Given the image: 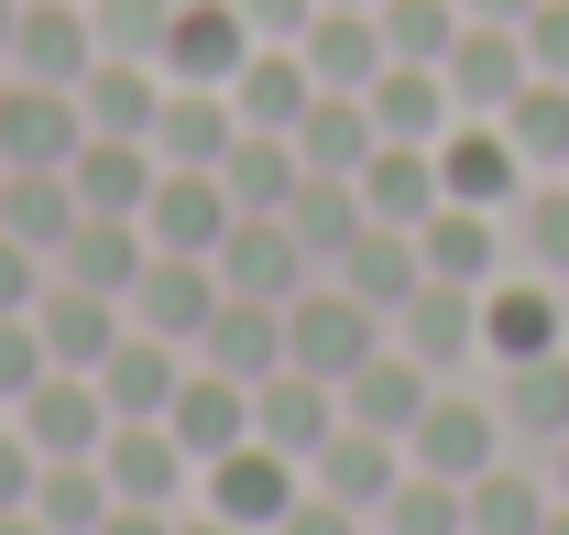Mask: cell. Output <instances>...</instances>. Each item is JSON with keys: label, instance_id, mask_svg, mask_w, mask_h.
<instances>
[{"label": "cell", "instance_id": "6da1fadb", "mask_svg": "<svg viewBox=\"0 0 569 535\" xmlns=\"http://www.w3.org/2000/svg\"><path fill=\"white\" fill-rule=\"evenodd\" d=\"M383 339H395V317H383V306H361L340 273H318L307 295H284V361H296V372H318V383H351Z\"/></svg>", "mask_w": 569, "mask_h": 535}, {"label": "cell", "instance_id": "7a4b0ae2", "mask_svg": "<svg viewBox=\"0 0 569 535\" xmlns=\"http://www.w3.org/2000/svg\"><path fill=\"white\" fill-rule=\"evenodd\" d=\"M296 492H307V460H284L274 437H241V448H219V460L198 470V503L230 514V525H252V535H274Z\"/></svg>", "mask_w": 569, "mask_h": 535}, {"label": "cell", "instance_id": "3957f363", "mask_svg": "<svg viewBox=\"0 0 569 535\" xmlns=\"http://www.w3.org/2000/svg\"><path fill=\"white\" fill-rule=\"evenodd\" d=\"M503 448H515V437H503V404L493 394H460V383H438L427 415H417V437H406V460L438 470V481H482Z\"/></svg>", "mask_w": 569, "mask_h": 535}, {"label": "cell", "instance_id": "277c9868", "mask_svg": "<svg viewBox=\"0 0 569 535\" xmlns=\"http://www.w3.org/2000/svg\"><path fill=\"white\" fill-rule=\"evenodd\" d=\"M219 284L230 295H263V306H284V295H307L318 284V263H307V241L284 230V208H241L230 230H219Z\"/></svg>", "mask_w": 569, "mask_h": 535}, {"label": "cell", "instance_id": "5b68a950", "mask_svg": "<svg viewBox=\"0 0 569 535\" xmlns=\"http://www.w3.org/2000/svg\"><path fill=\"white\" fill-rule=\"evenodd\" d=\"M548 350H569L559 284H548V273H526V263H503L493 284H482V361L515 372V361H548Z\"/></svg>", "mask_w": 569, "mask_h": 535}, {"label": "cell", "instance_id": "8992f818", "mask_svg": "<svg viewBox=\"0 0 569 535\" xmlns=\"http://www.w3.org/2000/svg\"><path fill=\"white\" fill-rule=\"evenodd\" d=\"M11 426H22V437H33L44 460H99L121 415H110V394H99V372H67V361H56V372H44L33 394L11 404Z\"/></svg>", "mask_w": 569, "mask_h": 535}, {"label": "cell", "instance_id": "52a82bcc", "mask_svg": "<svg viewBox=\"0 0 569 535\" xmlns=\"http://www.w3.org/2000/svg\"><path fill=\"white\" fill-rule=\"evenodd\" d=\"M219 295H230V284H219V263H209V252H153V263H142V284L121 295V306H132V329L176 339V350L198 361V329L219 317Z\"/></svg>", "mask_w": 569, "mask_h": 535}, {"label": "cell", "instance_id": "ba28073f", "mask_svg": "<svg viewBox=\"0 0 569 535\" xmlns=\"http://www.w3.org/2000/svg\"><path fill=\"white\" fill-rule=\"evenodd\" d=\"M395 350H417L438 383H460V372L482 361V284H438V273H427L417 295L395 306Z\"/></svg>", "mask_w": 569, "mask_h": 535}, {"label": "cell", "instance_id": "9c48e42d", "mask_svg": "<svg viewBox=\"0 0 569 535\" xmlns=\"http://www.w3.org/2000/svg\"><path fill=\"white\" fill-rule=\"evenodd\" d=\"M252 55V22H241V0H176L164 11V44H153V67L176 77V88H230Z\"/></svg>", "mask_w": 569, "mask_h": 535}, {"label": "cell", "instance_id": "30bf717a", "mask_svg": "<svg viewBox=\"0 0 569 535\" xmlns=\"http://www.w3.org/2000/svg\"><path fill=\"white\" fill-rule=\"evenodd\" d=\"M438 77H449L460 121H503V99L537 77V55H526V22H460V44L438 55Z\"/></svg>", "mask_w": 569, "mask_h": 535}, {"label": "cell", "instance_id": "8fae6325", "mask_svg": "<svg viewBox=\"0 0 569 535\" xmlns=\"http://www.w3.org/2000/svg\"><path fill=\"white\" fill-rule=\"evenodd\" d=\"M438 186H449L460 208H515L526 186H537V164L515 153L503 121H449V132H438Z\"/></svg>", "mask_w": 569, "mask_h": 535}, {"label": "cell", "instance_id": "7c38bea8", "mask_svg": "<svg viewBox=\"0 0 569 535\" xmlns=\"http://www.w3.org/2000/svg\"><path fill=\"white\" fill-rule=\"evenodd\" d=\"M88 142V110L56 77H0V164H67Z\"/></svg>", "mask_w": 569, "mask_h": 535}, {"label": "cell", "instance_id": "4fadbf2b", "mask_svg": "<svg viewBox=\"0 0 569 535\" xmlns=\"http://www.w3.org/2000/svg\"><path fill=\"white\" fill-rule=\"evenodd\" d=\"M230 219H241V208L219 186V164H164L153 198H142V241H153V252H219Z\"/></svg>", "mask_w": 569, "mask_h": 535}, {"label": "cell", "instance_id": "5bb4252c", "mask_svg": "<svg viewBox=\"0 0 569 535\" xmlns=\"http://www.w3.org/2000/svg\"><path fill=\"white\" fill-rule=\"evenodd\" d=\"M99 470H110V492H121V503H198V460L176 448V426H164V415H121V426H110V448H99Z\"/></svg>", "mask_w": 569, "mask_h": 535}, {"label": "cell", "instance_id": "9a60e30c", "mask_svg": "<svg viewBox=\"0 0 569 535\" xmlns=\"http://www.w3.org/2000/svg\"><path fill=\"white\" fill-rule=\"evenodd\" d=\"M417 263L438 273V284H493V273L515 263V230H503V208L438 198V208H427V230H417Z\"/></svg>", "mask_w": 569, "mask_h": 535}, {"label": "cell", "instance_id": "2e32d148", "mask_svg": "<svg viewBox=\"0 0 569 535\" xmlns=\"http://www.w3.org/2000/svg\"><path fill=\"white\" fill-rule=\"evenodd\" d=\"M153 175H164V153H153L142 132H88V142L67 153V186H77V208H99V219H142Z\"/></svg>", "mask_w": 569, "mask_h": 535}, {"label": "cell", "instance_id": "e0dca14e", "mask_svg": "<svg viewBox=\"0 0 569 535\" xmlns=\"http://www.w3.org/2000/svg\"><path fill=\"white\" fill-rule=\"evenodd\" d=\"M33 329H44V350H56L67 372H99V361H110V339L132 329V306H121V295H99V284L44 273V295H33Z\"/></svg>", "mask_w": 569, "mask_h": 535}, {"label": "cell", "instance_id": "ac0fdd59", "mask_svg": "<svg viewBox=\"0 0 569 535\" xmlns=\"http://www.w3.org/2000/svg\"><path fill=\"white\" fill-rule=\"evenodd\" d=\"M88 67H99V11L88 0H22V33H11V67L0 77H56V88H77Z\"/></svg>", "mask_w": 569, "mask_h": 535}, {"label": "cell", "instance_id": "d6986e66", "mask_svg": "<svg viewBox=\"0 0 569 535\" xmlns=\"http://www.w3.org/2000/svg\"><path fill=\"white\" fill-rule=\"evenodd\" d=\"M307 481L329 492V503H351V514H383V492L406 481V437H383V426H329V448L307 460Z\"/></svg>", "mask_w": 569, "mask_h": 535}, {"label": "cell", "instance_id": "ffe728a7", "mask_svg": "<svg viewBox=\"0 0 569 535\" xmlns=\"http://www.w3.org/2000/svg\"><path fill=\"white\" fill-rule=\"evenodd\" d=\"M548 514H559V492H548V460H526V448H503L482 481H460L471 535H548Z\"/></svg>", "mask_w": 569, "mask_h": 535}, {"label": "cell", "instance_id": "44dd1931", "mask_svg": "<svg viewBox=\"0 0 569 535\" xmlns=\"http://www.w3.org/2000/svg\"><path fill=\"white\" fill-rule=\"evenodd\" d=\"M296 55L318 88H372V77L395 67L383 55V22H372V0H318V22L296 33Z\"/></svg>", "mask_w": 569, "mask_h": 535}, {"label": "cell", "instance_id": "7402d4cb", "mask_svg": "<svg viewBox=\"0 0 569 535\" xmlns=\"http://www.w3.org/2000/svg\"><path fill=\"white\" fill-rule=\"evenodd\" d=\"M164 426H176L187 460L209 470L219 448L252 437V383H230V372H209V361H187V383H176V404H164Z\"/></svg>", "mask_w": 569, "mask_h": 535}, {"label": "cell", "instance_id": "603a6c76", "mask_svg": "<svg viewBox=\"0 0 569 535\" xmlns=\"http://www.w3.org/2000/svg\"><path fill=\"white\" fill-rule=\"evenodd\" d=\"M427 394H438V372H427L417 350H395V339H383L351 383H340V415H351V426H383V437H417Z\"/></svg>", "mask_w": 569, "mask_h": 535}, {"label": "cell", "instance_id": "cb8c5ba5", "mask_svg": "<svg viewBox=\"0 0 569 535\" xmlns=\"http://www.w3.org/2000/svg\"><path fill=\"white\" fill-rule=\"evenodd\" d=\"M329 426H340V383H318V372H296V361H284L274 383H252V437H274L284 460H318Z\"/></svg>", "mask_w": 569, "mask_h": 535}, {"label": "cell", "instance_id": "d4e9b609", "mask_svg": "<svg viewBox=\"0 0 569 535\" xmlns=\"http://www.w3.org/2000/svg\"><path fill=\"white\" fill-rule=\"evenodd\" d=\"M296 164H307V175H361V164H372V99H361V88H318V99H307V110H296Z\"/></svg>", "mask_w": 569, "mask_h": 535}, {"label": "cell", "instance_id": "484cf974", "mask_svg": "<svg viewBox=\"0 0 569 535\" xmlns=\"http://www.w3.org/2000/svg\"><path fill=\"white\" fill-rule=\"evenodd\" d=\"M198 361L230 372V383H274V372H284V306H263V295H219V317L198 329Z\"/></svg>", "mask_w": 569, "mask_h": 535}, {"label": "cell", "instance_id": "4316f807", "mask_svg": "<svg viewBox=\"0 0 569 535\" xmlns=\"http://www.w3.org/2000/svg\"><path fill=\"white\" fill-rule=\"evenodd\" d=\"M88 219L67 186V164H11L0 175V230L22 241V252H44V273H56V252H67V230Z\"/></svg>", "mask_w": 569, "mask_h": 535}, {"label": "cell", "instance_id": "83f0119b", "mask_svg": "<svg viewBox=\"0 0 569 535\" xmlns=\"http://www.w3.org/2000/svg\"><path fill=\"white\" fill-rule=\"evenodd\" d=\"M351 186H361V208L383 230H427V208L449 198L438 186V142H372V164H361Z\"/></svg>", "mask_w": 569, "mask_h": 535}, {"label": "cell", "instance_id": "f1b7e54d", "mask_svg": "<svg viewBox=\"0 0 569 535\" xmlns=\"http://www.w3.org/2000/svg\"><path fill=\"white\" fill-rule=\"evenodd\" d=\"M493 404H503V437L548 460V448L569 437V350H548V361H515V372H493Z\"/></svg>", "mask_w": 569, "mask_h": 535}, {"label": "cell", "instance_id": "f546056e", "mask_svg": "<svg viewBox=\"0 0 569 535\" xmlns=\"http://www.w3.org/2000/svg\"><path fill=\"white\" fill-rule=\"evenodd\" d=\"M176 383H187V350H176V339H153V329H121V339H110V361H99L110 415H164Z\"/></svg>", "mask_w": 569, "mask_h": 535}, {"label": "cell", "instance_id": "4dcf8cb0", "mask_svg": "<svg viewBox=\"0 0 569 535\" xmlns=\"http://www.w3.org/2000/svg\"><path fill=\"white\" fill-rule=\"evenodd\" d=\"M318 99V77L296 44H252L241 77H230V110H241V132H296V110Z\"/></svg>", "mask_w": 569, "mask_h": 535}, {"label": "cell", "instance_id": "1f68e13d", "mask_svg": "<svg viewBox=\"0 0 569 535\" xmlns=\"http://www.w3.org/2000/svg\"><path fill=\"white\" fill-rule=\"evenodd\" d=\"M77 110H88V132H142V142H153L164 67H153V55H99V67L77 77Z\"/></svg>", "mask_w": 569, "mask_h": 535}, {"label": "cell", "instance_id": "d6a6232c", "mask_svg": "<svg viewBox=\"0 0 569 535\" xmlns=\"http://www.w3.org/2000/svg\"><path fill=\"white\" fill-rule=\"evenodd\" d=\"M230 142H241V110H230V88H176V77H164L153 153H164V164H219Z\"/></svg>", "mask_w": 569, "mask_h": 535}, {"label": "cell", "instance_id": "836d02e7", "mask_svg": "<svg viewBox=\"0 0 569 535\" xmlns=\"http://www.w3.org/2000/svg\"><path fill=\"white\" fill-rule=\"evenodd\" d=\"M142 263H153L142 219H99V208L77 219V230H67V252H56V273H67V284H99V295H132V284H142Z\"/></svg>", "mask_w": 569, "mask_h": 535}, {"label": "cell", "instance_id": "e575fe53", "mask_svg": "<svg viewBox=\"0 0 569 535\" xmlns=\"http://www.w3.org/2000/svg\"><path fill=\"white\" fill-rule=\"evenodd\" d=\"M361 99H372V132H383V142H438L449 121H460V99H449L438 67H383Z\"/></svg>", "mask_w": 569, "mask_h": 535}, {"label": "cell", "instance_id": "d590c367", "mask_svg": "<svg viewBox=\"0 0 569 535\" xmlns=\"http://www.w3.org/2000/svg\"><path fill=\"white\" fill-rule=\"evenodd\" d=\"M284 230L307 241V263L329 273V263H340V252L361 241V230H372V208H361V186H351V175H307V186L284 198Z\"/></svg>", "mask_w": 569, "mask_h": 535}, {"label": "cell", "instance_id": "8d00e7d4", "mask_svg": "<svg viewBox=\"0 0 569 535\" xmlns=\"http://www.w3.org/2000/svg\"><path fill=\"white\" fill-rule=\"evenodd\" d=\"M340 284H351L361 306H383V317H395V306H406V295H417L427 284V263H417V230H383V219H372V230H361L351 252H340Z\"/></svg>", "mask_w": 569, "mask_h": 535}, {"label": "cell", "instance_id": "74e56055", "mask_svg": "<svg viewBox=\"0 0 569 535\" xmlns=\"http://www.w3.org/2000/svg\"><path fill=\"white\" fill-rule=\"evenodd\" d=\"M110 503H121V492H110L99 460H44V470H33V525H44V535H99Z\"/></svg>", "mask_w": 569, "mask_h": 535}, {"label": "cell", "instance_id": "f35d334b", "mask_svg": "<svg viewBox=\"0 0 569 535\" xmlns=\"http://www.w3.org/2000/svg\"><path fill=\"white\" fill-rule=\"evenodd\" d=\"M503 230H515V263H526V273L569 284V175H537L526 198L503 208Z\"/></svg>", "mask_w": 569, "mask_h": 535}, {"label": "cell", "instance_id": "ab89813d", "mask_svg": "<svg viewBox=\"0 0 569 535\" xmlns=\"http://www.w3.org/2000/svg\"><path fill=\"white\" fill-rule=\"evenodd\" d=\"M503 132H515V153L537 175H569V77H526L503 99Z\"/></svg>", "mask_w": 569, "mask_h": 535}, {"label": "cell", "instance_id": "60d3db41", "mask_svg": "<svg viewBox=\"0 0 569 535\" xmlns=\"http://www.w3.org/2000/svg\"><path fill=\"white\" fill-rule=\"evenodd\" d=\"M219 186H230V208H284L296 186H307V164H296L284 132H241L230 153H219Z\"/></svg>", "mask_w": 569, "mask_h": 535}, {"label": "cell", "instance_id": "b9f144b4", "mask_svg": "<svg viewBox=\"0 0 569 535\" xmlns=\"http://www.w3.org/2000/svg\"><path fill=\"white\" fill-rule=\"evenodd\" d=\"M372 22H383V55H395V67H438L471 11H460V0H372Z\"/></svg>", "mask_w": 569, "mask_h": 535}, {"label": "cell", "instance_id": "7bdbcfd3", "mask_svg": "<svg viewBox=\"0 0 569 535\" xmlns=\"http://www.w3.org/2000/svg\"><path fill=\"white\" fill-rule=\"evenodd\" d=\"M372 535H471V525H460V481H438V470H417V460H406V481L383 492Z\"/></svg>", "mask_w": 569, "mask_h": 535}, {"label": "cell", "instance_id": "ee69618b", "mask_svg": "<svg viewBox=\"0 0 569 535\" xmlns=\"http://www.w3.org/2000/svg\"><path fill=\"white\" fill-rule=\"evenodd\" d=\"M44 372H56V350H44V329H33V306H22V317H0V415L33 394Z\"/></svg>", "mask_w": 569, "mask_h": 535}, {"label": "cell", "instance_id": "f6af8a7d", "mask_svg": "<svg viewBox=\"0 0 569 535\" xmlns=\"http://www.w3.org/2000/svg\"><path fill=\"white\" fill-rule=\"evenodd\" d=\"M274 535H372V514H351V503H329V492L307 481V492L284 503V525H274Z\"/></svg>", "mask_w": 569, "mask_h": 535}, {"label": "cell", "instance_id": "bcb514c9", "mask_svg": "<svg viewBox=\"0 0 569 535\" xmlns=\"http://www.w3.org/2000/svg\"><path fill=\"white\" fill-rule=\"evenodd\" d=\"M33 470H44V448L0 415V514H22V503H33Z\"/></svg>", "mask_w": 569, "mask_h": 535}, {"label": "cell", "instance_id": "7dc6e473", "mask_svg": "<svg viewBox=\"0 0 569 535\" xmlns=\"http://www.w3.org/2000/svg\"><path fill=\"white\" fill-rule=\"evenodd\" d=\"M526 55H537V77H569V0L526 11Z\"/></svg>", "mask_w": 569, "mask_h": 535}, {"label": "cell", "instance_id": "c3c4849f", "mask_svg": "<svg viewBox=\"0 0 569 535\" xmlns=\"http://www.w3.org/2000/svg\"><path fill=\"white\" fill-rule=\"evenodd\" d=\"M33 295H44V252H22V241L0 230V317H22Z\"/></svg>", "mask_w": 569, "mask_h": 535}, {"label": "cell", "instance_id": "681fc988", "mask_svg": "<svg viewBox=\"0 0 569 535\" xmlns=\"http://www.w3.org/2000/svg\"><path fill=\"white\" fill-rule=\"evenodd\" d=\"M241 22H252V44H296L318 22V0H241Z\"/></svg>", "mask_w": 569, "mask_h": 535}, {"label": "cell", "instance_id": "f907efd6", "mask_svg": "<svg viewBox=\"0 0 569 535\" xmlns=\"http://www.w3.org/2000/svg\"><path fill=\"white\" fill-rule=\"evenodd\" d=\"M176 514H187V503H110L99 535H176Z\"/></svg>", "mask_w": 569, "mask_h": 535}, {"label": "cell", "instance_id": "816d5d0a", "mask_svg": "<svg viewBox=\"0 0 569 535\" xmlns=\"http://www.w3.org/2000/svg\"><path fill=\"white\" fill-rule=\"evenodd\" d=\"M176 535H252V525H230V514H209V503H187V514H176Z\"/></svg>", "mask_w": 569, "mask_h": 535}, {"label": "cell", "instance_id": "f5cc1de1", "mask_svg": "<svg viewBox=\"0 0 569 535\" xmlns=\"http://www.w3.org/2000/svg\"><path fill=\"white\" fill-rule=\"evenodd\" d=\"M460 11H471V22H526L537 0H460Z\"/></svg>", "mask_w": 569, "mask_h": 535}, {"label": "cell", "instance_id": "db71d44e", "mask_svg": "<svg viewBox=\"0 0 569 535\" xmlns=\"http://www.w3.org/2000/svg\"><path fill=\"white\" fill-rule=\"evenodd\" d=\"M548 492H559V503H569V437H559V448H548Z\"/></svg>", "mask_w": 569, "mask_h": 535}, {"label": "cell", "instance_id": "11a10c76", "mask_svg": "<svg viewBox=\"0 0 569 535\" xmlns=\"http://www.w3.org/2000/svg\"><path fill=\"white\" fill-rule=\"evenodd\" d=\"M11 33H22V0H0V67H11Z\"/></svg>", "mask_w": 569, "mask_h": 535}, {"label": "cell", "instance_id": "9f6ffc18", "mask_svg": "<svg viewBox=\"0 0 569 535\" xmlns=\"http://www.w3.org/2000/svg\"><path fill=\"white\" fill-rule=\"evenodd\" d=\"M0 535H44V525H33V503H22V514H0Z\"/></svg>", "mask_w": 569, "mask_h": 535}, {"label": "cell", "instance_id": "6f0895ef", "mask_svg": "<svg viewBox=\"0 0 569 535\" xmlns=\"http://www.w3.org/2000/svg\"><path fill=\"white\" fill-rule=\"evenodd\" d=\"M548 535H569V503H559V514H548Z\"/></svg>", "mask_w": 569, "mask_h": 535}, {"label": "cell", "instance_id": "680465c9", "mask_svg": "<svg viewBox=\"0 0 569 535\" xmlns=\"http://www.w3.org/2000/svg\"><path fill=\"white\" fill-rule=\"evenodd\" d=\"M559 317H569V284H559Z\"/></svg>", "mask_w": 569, "mask_h": 535}, {"label": "cell", "instance_id": "91938a15", "mask_svg": "<svg viewBox=\"0 0 569 535\" xmlns=\"http://www.w3.org/2000/svg\"><path fill=\"white\" fill-rule=\"evenodd\" d=\"M0 175H11V164H0Z\"/></svg>", "mask_w": 569, "mask_h": 535}]
</instances>
